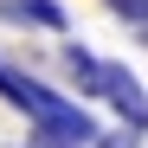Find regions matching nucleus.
Returning <instances> with one entry per match:
<instances>
[{"label": "nucleus", "instance_id": "f257e3e1", "mask_svg": "<svg viewBox=\"0 0 148 148\" xmlns=\"http://www.w3.org/2000/svg\"><path fill=\"white\" fill-rule=\"evenodd\" d=\"M0 97H7L13 110H26L32 148H97L90 110L71 103V97H58V90H45L39 77H26V71H13L7 58H0Z\"/></svg>", "mask_w": 148, "mask_h": 148}, {"label": "nucleus", "instance_id": "f03ea898", "mask_svg": "<svg viewBox=\"0 0 148 148\" xmlns=\"http://www.w3.org/2000/svg\"><path fill=\"white\" fill-rule=\"evenodd\" d=\"M97 97H103L129 129L148 135V90H142V77H135L129 64H110V58H103V84H97Z\"/></svg>", "mask_w": 148, "mask_h": 148}, {"label": "nucleus", "instance_id": "7ed1b4c3", "mask_svg": "<svg viewBox=\"0 0 148 148\" xmlns=\"http://www.w3.org/2000/svg\"><path fill=\"white\" fill-rule=\"evenodd\" d=\"M0 19L7 26H26V32H64L71 26L64 0H0Z\"/></svg>", "mask_w": 148, "mask_h": 148}, {"label": "nucleus", "instance_id": "20e7f679", "mask_svg": "<svg viewBox=\"0 0 148 148\" xmlns=\"http://www.w3.org/2000/svg\"><path fill=\"white\" fill-rule=\"evenodd\" d=\"M58 58H64V77L77 84V97H97V84H103V58H90L84 45H64Z\"/></svg>", "mask_w": 148, "mask_h": 148}, {"label": "nucleus", "instance_id": "39448f33", "mask_svg": "<svg viewBox=\"0 0 148 148\" xmlns=\"http://www.w3.org/2000/svg\"><path fill=\"white\" fill-rule=\"evenodd\" d=\"M103 7H110L116 19H129V26H142V32H148V0H103Z\"/></svg>", "mask_w": 148, "mask_h": 148}, {"label": "nucleus", "instance_id": "423d86ee", "mask_svg": "<svg viewBox=\"0 0 148 148\" xmlns=\"http://www.w3.org/2000/svg\"><path fill=\"white\" fill-rule=\"evenodd\" d=\"M97 148H142V129H129V122H116L110 135H97Z\"/></svg>", "mask_w": 148, "mask_h": 148}]
</instances>
